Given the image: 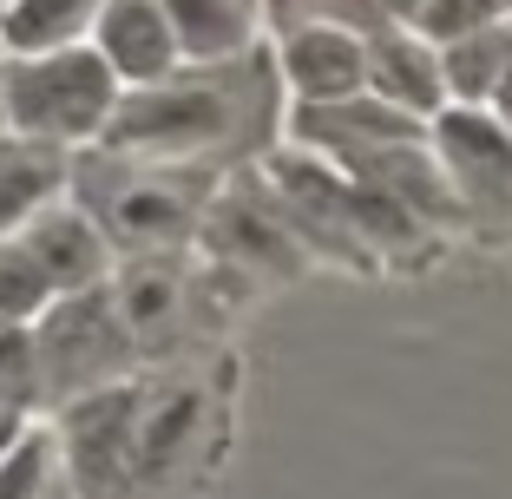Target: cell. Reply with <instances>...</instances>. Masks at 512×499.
Returning <instances> with one entry per match:
<instances>
[{
    "mask_svg": "<svg viewBox=\"0 0 512 499\" xmlns=\"http://www.w3.org/2000/svg\"><path fill=\"white\" fill-rule=\"evenodd\" d=\"M355 73H362L355 40H342V33H309V40H296V79L309 92H335V86H348Z\"/></svg>",
    "mask_w": 512,
    "mask_h": 499,
    "instance_id": "3",
    "label": "cell"
},
{
    "mask_svg": "<svg viewBox=\"0 0 512 499\" xmlns=\"http://www.w3.org/2000/svg\"><path fill=\"white\" fill-rule=\"evenodd\" d=\"M46 184H53V158H40V145H0V230L40 211Z\"/></svg>",
    "mask_w": 512,
    "mask_h": 499,
    "instance_id": "2",
    "label": "cell"
},
{
    "mask_svg": "<svg viewBox=\"0 0 512 499\" xmlns=\"http://www.w3.org/2000/svg\"><path fill=\"white\" fill-rule=\"evenodd\" d=\"M14 112L46 132H86L106 112V66L92 60H46L14 79Z\"/></svg>",
    "mask_w": 512,
    "mask_h": 499,
    "instance_id": "1",
    "label": "cell"
}]
</instances>
